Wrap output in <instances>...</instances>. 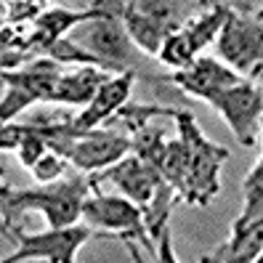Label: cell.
<instances>
[{"label": "cell", "instance_id": "cell-16", "mask_svg": "<svg viewBox=\"0 0 263 263\" xmlns=\"http://www.w3.org/2000/svg\"><path fill=\"white\" fill-rule=\"evenodd\" d=\"M130 144H133V154H136V157H141L144 162H149V165L160 173L162 160H165V152H167L165 130L146 125L144 130H138V133L130 136Z\"/></svg>", "mask_w": 263, "mask_h": 263}, {"label": "cell", "instance_id": "cell-5", "mask_svg": "<svg viewBox=\"0 0 263 263\" xmlns=\"http://www.w3.org/2000/svg\"><path fill=\"white\" fill-rule=\"evenodd\" d=\"M72 40L93 53L106 67V72H120V74L133 72L136 74V69L141 67V51L136 48V43L130 40L120 16L99 19V22L77 27Z\"/></svg>", "mask_w": 263, "mask_h": 263}, {"label": "cell", "instance_id": "cell-6", "mask_svg": "<svg viewBox=\"0 0 263 263\" xmlns=\"http://www.w3.org/2000/svg\"><path fill=\"white\" fill-rule=\"evenodd\" d=\"M96 237V231L85 223H74L64 229H48L37 234H19L11 237L13 253L6 255L0 263H22V260H45V263H74L80 247Z\"/></svg>", "mask_w": 263, "mask_h": 263}, {"label": "cell", "instance_id": "cell-21", "mask_svg": "<svg viewBox=\"0 0 263 263\" xmlns=\"http://www.w3.org/2000/svg\"><path fill=\"white\" fill-rule=\"evenodd\" d=\"M154 260L157 263H181L176 250H173V237H170V226L162 229V234L157 239V253H154Z\"/></svg>", "mask_w": 263, "mask_h": 263}, {"label": "cell", "instance_id": "cell-19", "mask_svg": "<svg viewBox=\"0 0 263 263\" xmlns=\"http://www.w3.org/2000/svg\"><path fill=\"white\" fill-rule=\"evenodd\" d=\"M67 167H72L61 154H56V152H48L45 157H40L37 160V165L29 170V173L35 176V181H40V183H53V181H59V178H64L67 176Z\"/></svg>", "mask_w": 263, "mask_h": 263}, {"label": "cell", "instance_id": "cell-17", "mask_svg": "<svg viewBox=\"0 0 263 263\" xmlns=\"http://www.w3.org/2000/svg\"><path fill=\"white\" fill-rule=\"evenodd\" d=\"M160 115H170V117H176L178 115V109H170V106H157V104H125L122 109L115 115V120H112V125L117 122V125H122L130 136L133 133H138V130H144L146 125H149V120L152 117H160Z\"/></svg>", "mask_w": 263, "mask_h": 263}, {"label": "cell", "instance_id": "cell-1", "mask_svg": "<svg viewBox=\"0 0 263 263\" xmlns=\"http://www.w3.org/2000/svg\"><path fill=\"white\" fill-rule=\"evenodd\" d=\"M93 194V181L88 173H67L53 183H43L35 189H11L3 183V234L11 239L24 231L27 213H40L48 229H64L83 223V205Z\"/></svg>", "mask_w": 263, "mask_h": 263}, {"label": "cell", "instance_id": "cell-23", "mask_svg": "<svg viewBox=\"0 0 263 263\" xmlns=\"http://www.w3.org/2000/svg\"><path fill=\"white\" fill-rule=\"evenodd\" d=\"M258 77H263V72H260V74H258Z\"/></svg>", "mask_w": 263, "mask_h": 263}, {"label": "cell", "instance_id": "cell-15", "mask_svg": "<svg viewBox=\"0 0 263 263\" xmlns=\"http://www.w3.org/2000/svg\"><path fill=\"white\" fill-rule=\"evenodd\" d=\"M109 72L96 69V67H77L72 72H64L61 80L56 85V93L51 104H61V106H85L93 101V96L99 93V88L109 80Z\"/></svg>", "mask_w": 263, "mask_h": 263}, {"label": "cell", "instance_id": "cell-9", "mask_svg": "<svg viewBox=\"0 0 263 263\" xmlns=\"http://www.w3.org/2000/svg\"><path fill=\"white\" fill-rule=\"evenodd\" d=\"M208 104L226 120V125L242 146L250 149L258 144V130L263 122V90L253 80L245 77L237 85L218 90L208 99Z\"/></svg>", "mask_w": 263, "mask_h": 263}, {"label": "cell", "instance_id": "cell-4", "mask_svg": "<svg viewBox=\"0 0 263 263\" xmlns=\"http://www.w3.org/2000/svg\"><path fill=\"white\" fill-rule=\"evenodd\" d=\"M83 223L101 234H115L125 245H141L152 255L157 253V245H152L149 237L144 210L122 194H104L101 189H93L83 205Z\"/></svg>", "mask_w": 263, "mask_h": 263}, {"label": "cell", "instance_id": "cell-18", "mask_svg": "<svg viewBox=\"0 0 263 263\" xmlns=\"http://www.w3.org/2000/svg\"><path fill=\"white\" fill-rule=\"evenodd\" d=\"M48 8V3H27V0H19V3H3V24L6 27H32L40 13Z\"/></svg>", "mask_w": 263, "mask_h": 263}, {"label": "cell", "instance_id": "cell-2", "mask_svg": "<svg viewBox=\"0 0 263 263\" xmlns=\"http://www.w3.org/2000/svg\"><path fill=\"white\" fill-rule=\"evenodd\" d=\"M173 120L183 144V178L178 199H183L186 205L205 208L221 192V167L229 157V149L213 144L197 125L192 112H178Z\"/></svg>", "mask_w": 263, "mask_h": 263}, {"label": "cell", "instance_id": "cell-20", "mask_svg": "<svg viewBox=\"0 0 263 263\" xmlns=\"http://www.w3.org/2000/svg\"><path fill=\"white\" fill-rule=\"evenodd\" d=\"M242 197H245V208L263 202V157L255 162V167L245 176L242 181Z\"/></svg>", "mask_w": 263, "mask_h": 263}, {"label": "cell", "instance_id": "cell-12", "mask_svg": "<svg viewBox=\"0 0 263 263\" xmlns=\"http://www.w3.org/2000/svg\"><path fill=\"white\" fill-rule=\"evenodd\" d=\"M128 154H133L130 136H122L109 128H99L77 138L67 160L80 173L96 176V173H104L106 167L117 165L120 160H125Z\"/></svg>", "mask_w": 263, "mask_h": 263}, {"label": "cell", "instance_id": "cell-22", "mask_svg": "<svg viewBox=\"0 0 263 263\" xmlns=\"http://www.w3.org/2000/svg\"><path fill=\"white\" fill-rule=\"evenodd\" d=\"M255 263H263V253H260V258H258V260H255Z\"/></svg>", "mask_w": 263, "mask_h": 263}, {"label": "cell", "instance_id": "cell-11", "mask_svg": "<svg viewBox=\"0 0 263 263\" xmlns=\"http://www.w3.org/2000/svg\"><path fill=\"white\" fill-rule=\"evenodd\" d=\"M263 253V202L242 208L231 234L215 250L205 253L199 263H255Z\"/></svg>", "mask_w": 263, "mask_h": 263}, {"label": "cell", "instance_id": "cell-14", "mask_svg": "<svg viewBox=\"0 0 263 263\" xmlns=\"http://www.w3.org/2000/svg\"><path fill=\"white\" fill-rule=\"evenodd\" d=\"M133 83H136V74L133 72L112 74L109 80L99 88V93L93 96V101L72 117L74 128L83 130V133H90V130H99L104 125H109V122L115 120V115L128 104Z\"/></svg>", "mask_w": 263, "mask_h": 263}, {"label": "cell", "instance_id": "cell-13", "mask_svg": "<svg viewBox=\"0 0 263 263\" xmlns=\"http://www.w3.org/2000/svg\"><path fill=\"white\" fill-rule=\"evenodd\" d=\"M160 80L173 83L176 88L183 90V93L208 101L213 93H218V90H226V88H231V85H237L239 80H245V77H239L234 69H229L223 61H218V59L199 56L197 61H192L186 69L170 72V74L160 77Z\"/></svg>", "mask_w": 263, "mask_h": 263}, {"label": "cell", "instance_id": "cell-10", "mask_svg": "<svg viewBox=\"0 0 263 263\" xmlns=\"http://www.w3.org/2000/svg\"><path fill=\"white\" fill-rule=\"evenodd\" d=\"M90 181H93V189H101L104 183H112L122 197H128L141 210H146L154 202V197L160 194V189L165 186V178L149 162L136 157V154H128L125 160L106 167L104 173L90 176Z\"/></svg>", "mask_w": 263, "mask_h": 263}, {"label": "cell", "instance_id": "cell-7", "mask_svg": "<svg viewBox=\"0 0 263 263\" xmlns=\"http://www.w3.org/2000/svg\"><path fill=\"white\" fill-rule=\"evenodd\" d=\"M229 3H208V11H202L199 16L189 19L186 24H183L178 32H173L165 45H162V51H160V64L170 67L173 72H181V69H186L192 61H197L199 51L208 48V45L213 40H218L221 35V29L229 19Z\"/></svg>", "mask_w": 263, "mask_h": 263}, {"label": "cell", "instance_id": "cell-8", "mask_svg": "<svg viewBox=\"0 0 263 263\" xmlns=\"http://www.w3.org/2000/svg\"><path fill=\"white\" fill-rule=\"evenodd\" d=\"M215 48L223 64L239 77H258L263 72V22L231 11Z\"/></svg>", "mask_w": 263, "mask_h": 263}, {"label": "cell", "instance_id": "cell-3", "mask_svg": "<svg viewBox=\"0 0 263 263\" xmlns=\"http://www.w3.org/2000/svg\"><path fill=\"white\" fill-rule=\"evenodd\" d=\"M189 6L192 3H173V0H125L120 19L138 51L144 56H160L165 40L189 22Z\"/></svg>", "mask_w": 263, "mask_h": 263}]
</instances>
